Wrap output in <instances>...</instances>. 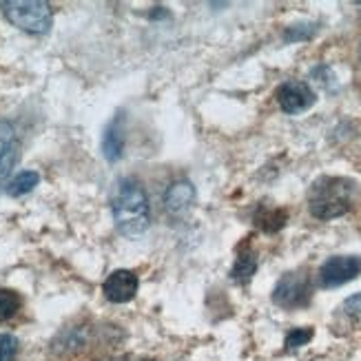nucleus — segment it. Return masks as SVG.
I'll list each match as a JSON object with an SVG mask.
<instances>
[{
  "label": "nucleus",
  "instance_id": "5",
  "mask_svg": "<svg viewBox=\"0 0 361 361\" xmlns=\"http://www.w3.org/2000/svg\"><path fill=\"white\" fill-rule=\"evenodd\" d=\"M361 275V257L359 255H335L328 257L319 269V286L337 288L348 284Z\"/></svg>",
  "mask_w": 361,
  "mask_h": 361
},
{
  "label": "nucleus",
  "instance_id": "7",
  "mask_svg": "<svg viewBox=\"0 0 361 361\" xmlns=\"http://www.w3.org/2000/svg\"><path fill=\"white\" fill-rule=\"evenodd\" d=\"M102 293L111 304H127L137 293V275L127 269L114 271L104 279Z\"/></svg>",
  "mask_w": 361,
  "mask_h": 361
},
{
  "label": "nucleus",
  "instance_id": "3",
  "mask_svg": "<svg viewBox=\"0 0 361 361\" xmlns=\"http://www.w3.org/2000/svg\"><path fill=\"white\" fill-rule=\"evenodd\" d=\"M5 18L27 34H47L54 23V9L42 0H7L0 5Z\"/></svg>",
  "mask_w": 361,
  "mask_h": 361
},
{
  "label": "nucleus",
  "instance_id": "18",
  "mask_svg": "<svg viewBox=\"0 0 361 361\" xmlns=\"http://www.w3.org/2000/svg\"><path fill=\"white\" fill-rule=\"evenodd\" d=\"M339 310H341L346 317H350V319H359V317H361V293L350 295L348 300L341 304Z\"/></svg>",
  "mask_w": 361,
  "mask_h": 361
},
{
  "label": "nucleus",
  "instance_id": "14",
  "mask_svg": "<svg viewBox=\"0 0 361 361\" xmlns=\"http://www.w3.org/2000/svg\"><path fill=\"white\" fill-rule=\"evenodd\" d=\"M20 306H23V300L18 293L9 288H0V322L11 319L16 312L20 310Z\"/></svg>",
  "mask_w": 361,
  "mask_h": 361
},
{
  "label": "nucleus",
  "instance_id": "13",
  "mask_svg": "<svg viewBox=\"0 0 361 361\" xmlns=\"http://www.w3.org/2000/svg\"><path fill=\"white\" fill-rule=\"evenodd\" d=\"M38 182H40V176L36 173V171H23V173H18L7 184V193L11 197H20L29 191H34V188L38 186Z\"/></svg>",
  "mask_w": 361,
  "mask_h": 361
},
{
  "label": "nucleus",
  "instance_id": "11",
  "mask_svg": "<svg viewBox=\"0 0 361 361\" xmlns=\"http://www.w3.org/2000/svg\"><path fill=\"white\" fill-rule=\"evenodd\" d=\"M253 222L264 233H277V231H281V228L286 226L288 213L284 209H275V207H266V204H259L255 215H253Z\"/></svg>",
  "mask_w": 361,
  "mask_h": 361
},
{
  "label": "nucleus",
  "instance_id": "20",
  "mask_svg": "<svg viewBox=\"0 0 361 361\" xmlns=\"http://www.w3.org/2000/svg\"><path fill=\"white\" fill-rule=\"evenodd\" d=\"M359 56H361V51H359Z\"/></svg>",
  "mask_w": 361,
  "mask_h": 361
},
{
  "label": "nucleus",
  "instance_id": "1",
  "mask_svg": "<svg viewBox=\"0 0 361 361\" xmlns=\"http://www.w3.org/2000/svg\"><path fill=\"white\" fill-rule=\"evenodd\" d=\"M111 213L116 228L122 235H127V238L142 235L151 224V207L145 186L133 178H124L114 197Z\"/></svg>",
  "mask_w": 361,
  "mask_h": 361
},
{
  "label": "nucleus",
  "instance_id": "10",
  "mask_svg": "<svg viewBox=\"0 0 361 361\" xmlns=\"http://www.w3.org/2000/svg\"><path fill=\"white\" fill-rule=\"evenodd\" d=\"M124 151V116L118 114L102 133V155L109 162H118Z\"/></svg>",
  "mask_w": 361,
  "mask_h": 361
},
{
  "label": "nucleus",
  "instance_id": "4",
  "mask_svg": "<svg viewBox=\"0 0 361 361\" xmlns=\"http://www.w3.org/2000/svg\"><path fill=\"white\" fill-rule=\"evenodd\" d=\"M312 300V281L308 271H290L281 275L273 288V304L284 310L306 308Z\"/></svg>",
  "mask_w": 361,
  "mask_h": 361
},
{
  "label": "nucleus",
  "instance_id": "19",
  "mask_svg": "<svg viewBox=\"0 0 361 361\" xmlns=\"http://www.w3.org/2000/svg\"><path fill=\"white\" fill-rule=\"evenodd\" d=\"M109 361H153V359H149V357H133V355H124V357L109 359Z\"/></svg>",
  "mask_w": 361,
  "mask_h": 361
},
{
  "label": "nucleus",
  "instance_id": "6",
  "mask_svg": "<svg viewBox=\"0 0 361 361\" xmlns=\"http://www.w3.org/2000/svg\"><path fill=\"white\" fill-rule=\"evenodd\" d=\"M275 98H277V104H279L281 111L288 114V116H297V114L308 111V109L317 100L312 87L304 80H286L284 85H279L275 91Z\"/></svg>",
  "mask_w": 361,
  "mask_h": 361
},
{
  "label": "nucleus",
  "instance_id": "2",
  "mask_svg": "<svg viewBox=\"0 0 361 361\" xmlns=\"http://www.w3.org/2000/svg\"><path fill=\"white\" fill-rule=\"evenodd\" d=\"M355 202V182L348 178L324 176L312 182L308 191V211L317 219H335L346 215Z\"/></svg>",
  "mask_w": 361,
  "mask_h": 361
},
{
  "label": "nucleus",
  "instance_id": "12",
  "mask_svg": "<svg viewBox=\"0 0 361 361\" xmlns=\"http://www.w3.org/2000/svg\"><path fill=\"white\" fill-rule=\"evenodd\" d=\"M257 255L253 253L250 248H242L238 259H235L233 269H231V279L235 281V284L240 286H246L250 279H253V275L257 273Z\"/></svg>",
  "mask_w": 361,
  "mask_h": 361
},
{
  "label": "nucleus",
  "instance_id": "8",
  "mask_svg": "<svg viewBox=\"0 0 361 361\" xmlns=\"http://www.w3.org/2000/svg\"><path fill=\"white\" fill-rule=\"evenodd\" d=\"M20 155V140L16 133V127L7 120H0V186L11 173L13 164Z\"/></svg>",
  "mask_w": 361,
  "mask_h": 361
},
{
  "label": "nucleus",
  "instance_id": "15",
  "mask_svg": "<svg viewBox=\"0 0 361 361\" xmlns=\"http://www.w3.org/2000/svg\"><path fill=\"white\" fill-rule=\"evenodd\" d=\"M315 34H317L315 23H302V25H290L281 38H284V42H304L310 40Z\"/></svg>",
  "mask_w": 361,
  "mask_h": 361
},
{
  "label": "nucleus",
  "instance_id": "16",
  "mask_svg": "<svg viewBox=\"0 0 361 361\" xmlns=\"http://www.w3.org/2000/svg\"><path fill=\"white\" fill-rule=\"evenodd\" d=\"M312 335H315V331H312V328H308V326H304V328H293V331H288V335L284 339V348L288 353L302 348V346H306V343L312 339Z\"/></svg>",
  "mask_w": 361,
  "mask_h": 361
},
{
  "label": "nucleus",
  "instance_id": "9",
  "mask_svg": "<svg viewBox=\"0 0 361 361\" xmlns=\"http://www.w3.org/2000/svg\"><path fill=\"white\" fill-rule=\"evenodd\" d=\"M195 204V186L188 180L171 184L164 193V209L171 215H184Z\"/></svg>",
  "mask_w": 361,
  "mask_h": 361
},
{
  "label": "nucleus",
  "instance_id": "17",
  "mask_svg": "<svg viewBox=\"0 0 361 361\" xmlns=\"http://www.w3.org/2000/svg\"><path fill=\"white\" fill-rule=\"evenodd\" d=\"M18 348H20V343L13 335L9 333L0 335V361H13L16 355H18Z\"/></svg>",
  "mask_w": 361,
  "mask_h": 361
}]
</instances>
